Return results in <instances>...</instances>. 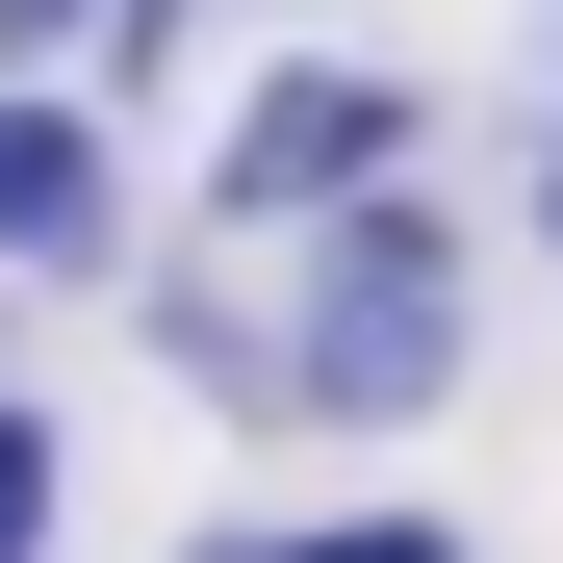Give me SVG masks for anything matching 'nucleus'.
I'll list each match as a JSON object with an SVG mask.
<instances>
[{"instance_id": "7ed1b4c3", "label": "nucleus", "mask_w": 563, "mask_h": 563, "mask_svg": "<svg viewBox=\"0 0 563 563\" xmlns=\"http://www.w3.org/2000/svg\"><path fill=\"white\" fill-rule=\"evenodd\" d=\"M0 256H26V282L129 256V179H103V129H77V103H0Z\"/></svg>"}, {"instance_id": "6e6552de", "label": "nucleus", "mask_w": 563, "mask_h": 563, "mask_svg": "<svg viewBox=\"0 0 563 563\" xmlns=\"http://www.w3.org/2000/svg\"><path fill=\"white\" fill-rule=\"evenodd\" d=\"M26 26H77V0H0V52H26Z\"/></svg>"}, {"instance_id": "0eeeda50", "label": "nucleus", "mask_w": 563, "mask_h": 563, "mask_svg": "<svg viewBox=\"0 0 563 563\" xmlns=\"http://www.w3.org/2000/svg\"><path fill=\"white\" fill-rule=\"evenodd\" d=\"M538 256H563V129H538Z\"/></svg>"}, {"instance_id": "f257e3e1", "label": "nucleus", "mask_w": 563, "mask_h": 563, "mask_svg": "<svg viewBox=\"0 0 563 563\" xmlns=\"http://www.w3.org/2000/svg\"><path fill=\"white\" fill-rule=\"evenodd\" d=\"M282 410H333V435H410L461 385V333H487V231L435 206V179H358V206L282 231Z\"/></svg>"}, {"instance_id": "f03ea898", "label": "nucleus", "mask_w": 563, "mask_h": 563, "mask_svg": "<svg viewBox=\"0 0 563 563\" xmlns=\"http://www.w3.org/2000/svg\"><path fill=\"white\" fill-rule=\"evenodd\" d=\"M358 179H410V77H333V52H282L256 103H231V154H206V206L282 256L308 206H358Z\"/></svg>"}, {"instance_id": "423d86ee", "label": "nucleus", "mask_w": 563, "mask_h": 563, "mask_svg": "<svg viewBox=\"0 0 563 563\" xmlns=\"http://www.w3.org/2000/svg\"><path fill=\"white\" fill-rule=\"evenodd\" d=\"M179 563H308V538H256V512H206V538H179Z\"/></svg>"}, {"instance_id": "39448f33", "label": "nucleus", "mask_w": 563, "mask_h": 563, "mask_svg": "<svg viewBox=\"0 0 563 563\" xmlns=\"http://www.w3.org/2000/svg\"><path fill=\"white\" fill-rule=\"evenodd\" d=\"M308 563H461V538H435V512H358V538H308Z\"/></svg>"}, {"instance_id": "20e7f679", "label": "nucleus", "mask_w": 563, "mask_h": 563, "mask_svg": "<svg viewBox=\"0 0 563 563\" xmlns=\"http://www.w3.org/2000/svg\"><path fill=\"white\" fill-rule=\"evenodd\" d=\"M52 487H77V435H52V410H0V563H52Z\"/></svg>"}]
</instances>
